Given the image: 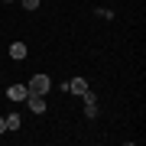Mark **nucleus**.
I'll use <instances>...</instances> for the list:
<instances>
[{
	"label": "nucleus",
	"mask_w": 146,
	"mask_h": 146,
	"mask_svg": "<svg viewBox=\"0 0 146 146\" xmlns=\"http://www.w3.org/2000/svg\"><path fill=\"white\" fill-rule=\"evenodd\" d=\"M26 88H29V94H42V98H46V94H49V88H52V78H49V75H33V78H29V84H26Z\"/></svg>",
	"instance_id": "1"
},
{
	"label": "nucleus",
	"mask_w": 146,
	"mask_h": 146,
	"mask_svg": "<svg viewBox=\"0 0 146 146\" xmlns=\"http://www.w3.org/2000/svg\"><path fill=\"white\" fill-rule=\"evenodd\" d=\"M23 104H26V107H29V110H33L36 117L49 110V107H46V98H42V94H26V101H23Z\"/></svg>",
	"instance_id": "2"
},
{
	"label": "nucleus",
	"mask_w": 146,
	"mask_h": 146,
	"mask_svg": "<svg viewBox=\"0 0 146 146\" xmlns=\"http://www.w3.org/2000/svg\"><path fill=\"white\" fill-rule=\"evenodd\" d=\"M26 94H29L26 84H7V98L10 101H26Z\"/></svg>",
	"instance_id": "3"
},
{
	"label": "nucleus",
	"mask_w": 146,
	"mask_h": 146,
	"mask_svg": "<svg viewBox=\"0 0 146 146\" xmlns=\"http://www.w3.org/2000/svg\"><path fill=\"white\" fill-rule=\"evenodd\" d=\"M65 91H72V94H84V91H88V81H84L81 75H75V78L65 84Z\"/></svg>",
	"instance_id": "4"
},
{
	"label": "nucleus",
	"mask_w": 146,
	"mask_h": 146,
	"mask_svg": "<svg viewBox=\"0 0 146 146\" xmlns=\"http://www.w3.org/2000/svg\"><path fill=\"white\" fill-rule=\"evenodd\" d=\"M26 52H29L26 42H13V46H10V58H13V62H23V58H26Z\"/></svg>",
	"instance_id": "5"
},
{
	"label": "nucleus",
	"mask_w": 146,
	"mask_h": 146,
	"mask_svg": "<svg viewBox=\"0 0 146 146\" xmlns=\"http://www.w3.org/2000/svg\"><path fill=\"white\" fill-rule=\"evenodd\" d=\"M3 120H7V130H20V123H23V120H20V114H13V110H10Z\"/></svg>",
	"instance_id": "6"
},
{
	"label": "nucleus",
	"mask_w": 146,
	"mask_h": 146,
	"mask_svg": "<svg viewBox=\"0 0 146 146\" xmlns=\"http://www.w3.org/2000/svg\"><path fill=\"white\" fill-rule=\"evenodd\" d=\"M84 117H88V120L98 117V101H84Z\"/></svg>",
	"instance_id": "7"
},
{
	"label": "nucleus",
	"mask_w": 146,
	"mask_h": 146,
	"mask_svg": "<svg viewBox=\"0 0 146 146\" xmlns=\"http://www.w3.org/2000/svg\"><path fill=\"white\" fill-rule=\"evenodd\" d=\"M23 10H39V0H20Z\"/></svg>",
	"instance_id": "8"
},
{
	"label": "nucleus",
	"mask_w": 146,
	"mask_h": 146,
	"mask_svg": "<svg viewBox=\"0 0 146 146\" xmlns=\"http://www.w3.org/2000/svg\"><path fill=\"white\" fill-rule=\"evenodd\" d=\"M3 133H7V120L0 117V136H3Z\"/></svg>",
	"instance_id": "9"
},
{
	"label": "nucleus",
	"mask_w": 146,
	"mask_h": 146,
	"mask_svg": "<svg viewBox=\"0 0 146 146\" xmlns=\"http://www.w3.org/2000/svg\"><path fill=\"white\" fill-rule=\"evenodd\" d=\"M3 3H16V0H3Z\"/></svg>",
	"instance_id": "10"
}]
</instances>
